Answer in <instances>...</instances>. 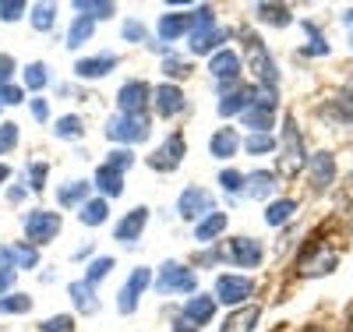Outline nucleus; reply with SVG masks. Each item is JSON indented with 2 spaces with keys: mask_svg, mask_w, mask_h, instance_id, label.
<instances>
[{
  "mask_svg": "<svg viewBox=\"0 0 353 332\" xmlns=\"http://www.w3.org/2000/svg\"><path fill=\"white\" fill-rule=\"evenodd\" d=\"M181 159H184V135H170V138L156 148V156L149 159V166L159 170V173H170V170L181 166Z\"/></svg>",
  "mask_w": 353,
  "mask_h": 332,
  "instance_id": "9",
  "label": "nucleus"
},
{
  "mask_svg": "<svg viewBox=\"0 0 353 332\" xmlns=\"http://www.w3.org/2000/svg\"><path fill=\"white\" fill-rule=\"evenodd\" d=\"M173 332H201V329H194L191 322H184V318H181V322H176V325H173Z\"/></svg>",
  "mask_w": 353,
  "mask_h": 332,
  "instance_id": "54",
  "label": "nucleus"
},
{
  "mask_svg": "<svg viewBox=\"0 0 353 332\" xmlns=\"http://www.w3.org/2000/svg\"><path fill=\"white\" fill-rule=\"evenodd\" d=\"M85 195H88V184H85V180H71V184H64L61 188V195H57V202H61V205H85Z\"/></svg>",
  "mask_w": 353,
  "mask_h": 332,
  "instance_id": "36",
  "label": "nucleus"
},
{
  "mask_svg": "<svg viewBox=\"0 0 353 332\" xmlns=\"http://www.w3.org/2000/svg\"><path fill=\"white\" fill-rule=\"evenodd\" d=\"M110 268H113V258H96L92 265H88V273H85V283H88V286H96V283L110 273Z\"/></svg>",
  "mask_w": 353,
  "mask_h": 332,
  "instance_id": "40",
  "label": "nucleus"
},
{
  "mask_svg": "<svg viewBox=\"0 0 353 332\" xmlns=\"http://www.w3.org/2000/svg\"><path fill=\"white\" fill-rule=\"evenodd\" d=\"M25 311H32V300H28L25 293L0 297V315H25Z\"/></svg>",
  "mask_w": 353,
  "mask_h": 332,
  "instance_id": "35",
  "label": "nucleus"
},
{
  "mask_svg": "<svg viewBox=\"0 0 353 332\" xmlns=\"http://www.w3.org/2000/svg\"><path fill=\"white\" fill-rule=\"evenodd\" d=\"M194 28V11H170L159 18V39L163 43H176L184 32Z\"/></svg>",
  "mask_w": 353,
  "mask_h": 332,
  "instance_id": "12",
  "label": "nucleus"
},
{
  "mask_svg": "<svg viewBox=\"0 0 353 332\" xmlns=\"http://www.w3.org/2000/svg\"><path fill=\"white\" fill-rule=\"evenodd\" d=\"M113 68H117V57L103 53V57H85V60H78L74 75H78V78H103V75L113 71Z\"/></svg>",
  "mask_w": 353,
  "mask_h": 332,
  "instance_id": "24",
  "label": "nucleus"
},
{
  "mask_svg": "<svg viewBox=\"0 0 353 332\" xmlns=\"http://www.w3.org/2000/svg\"><path fill=\"white\" fill-rule=\"evenodd\" d=\"M11 75H14V57L11 53H0V88L11 85Z\"/></svg>",
  "mask_w": 353,
  "mask_h": 332,
  "instance_id": "48",
  "label": "nucleus"
},
{
  "mask_svg": "<svg viewBox=\"0 0 353 332\" xmlns=\"http://www.w3.org/2000/svg\"><path fill=\"white\" fill-rule=\"evenodd\" d=\"M0 106H4V103H0Z\"/></svg>",
  "mask_w": 353,
  "mask_h": 332,
  "instance_id": "58",
  "label": "nucleus"
},
{
  "mask_svg": "<svg viewBox=\"0 0 353 332\" xmlns=\"http://www.w3.org/2000/svg\"><path fill=\"white\" fill-rule=\"evenodd\" d=\"M226 43V32L216 25V11L201 4L194 11V28H191V53H216V46Z\"/></svg>",
  "mask_w": 353,
  "mask_h": 332,
  "instance_id": "2",
  "label": "nucleus"
},
{
  "mask_svg": "<svg viewBox=\"0 0 353 332\" xmlns=\"http://www.w3.org/2000/svg\"><path fill=\"white\" fill-rule=\"evenodd\" d=\"M74 11L78 18H88V21H99V18H113L117 8L110 0H74Z\"/></svg>",
  "mask_w": 353,
  "mask_h": 332,
  "instance_id": "28",
  "label": "nucleus"
},
{
  "mask_svg": "<svg viewBox=\"0 0 353 332\" xmlns=\"http://www.w3.org/2000/svg\"><path fill=\"white\" fill-rule=\"evenodd\" d=\"M272 120H276V110H269V106H258V103H251V106L244 110V124L251 128V135H254V131H265V135H269Z\"/></svg>",
  "mask_w": 353,
  "mask_h": 332,
  "instance_id": "29",
  "label": "nucleus"
},
{
  "mask_svg": "<svg viewBox=\"0 0 353 332\" xmlns=\"http://www.w3.org/2000/svg\"><path fill=\"white\" fill-rule=\"evenodd\" d=\"M226 258L233 265H241V268H254L261 262V244L251 240V237H233L230 248H226Z\"/></svg>",
  "mask_w": 353,
  "mask_h": 332,
  "instance_id": "13",
  "label": "nucleus"
},
{
  "mask_svg": "<svg viewBox=\"0 0 353 332\" xmlns=\"http://www.w3.org/2000/svg\"><path fill=\"white\" fill-rule=\"evenodd\" d=\"M0 262L11 265V268H36L39 251L28 248V244H8V248H0Z\"/></svg>",
  "mask_w": 353,
  "mask_h": 332,
  "instance_id": "19",
  "label": "nucleus"
},
{
  "mask_svg": "<svg viewBox=\"0 0 353 332\" xmlns=\"http://www.w3.org/2000/svg\"><path fill=\"white\" fill-rule=\"evenodd\" d=\"M32 117H36V120H46V117H50V106H46V99H32Z\"/></svg>",
  "mask_w": 353,
  "mask_h": 332,
  "instance_id": "53",
  "label": "nucleus"
},
{
  "mask_svg": "<svg viewBox=\"0 0 353 332\" xmlns=\"http://www.w3.org/2000/svg\"><path fill=\"white\" fill-rule=\"evenodd\" d=\"M258 318H261V308H258V304H248V308H241V311H233V315L223 322L219 332H251V329L258 325Z\"/></svg>",
  "mask_w": 353,
  "mask_h": 332,
  "instance_id": "25",
  "label": "nucleus"
},
{
  "mask_svg": "<svg viewBox=\"0 0 353 332\" xmlns=\"http://www.w3.org/2000/svg\"><path fill=\"white\" fill-rule=\"evenodd\" d=\"M248 57H251L254 75L261 78V88H276V64H272L269 50H265V43H261L258 36H251V39H248Z\"/></svg>",
  "mask_w": 353,
  "mask_h": 332,
  "instance_id": "8",
  "label": "nucleus"
},
{
  "mask_svg": "<svg viewBox=\"0 0 353 332\" xmlns=\"http://www.w3.org/2000/svg\"><path fill=\"white\" fill-rule=\"evenodd\" d=\"M346 25H350V36H353V11H346Z\"/></svg>",
  "mask_w": 353,
  "mask_h": 332,
  "instance_id": "56",
  "label": "nucleus"
},
{
  "mask_svg": "<svg viewBox=\"0 0 353 332\" xmlns=\"http://www.w3.org/2000/svg\"><path fill=\"white\" fill-rule=\"evenodd\" d=\"M68 293H71L74 308H78L81 315H96V311H99V297H96V286H88L85 280L71 283V286H68Z\"/></svg>",
  "mask_w": 353,
  "mask_h": 332,
  "instance_id": "23",
  "label": "nucleus"
},
{
  "mask_svg": "<svg viewBox=\"0 0 353 332\" xmlns=\"http://www.w3.org/2000/svg\"><path fill=\"white\" fill-rule=\"evenodd\" d=\"M92 32H96V21H88V18H74V21H71V28H68V46H71V50L85 46L88 39H92Z\"/></svg>",
  "mask_w": 353,
  "mask_h": 332,
  "instance_id": "31",
  "label": "nucleus"
},
{
  "mask_svg": "<svg viewBox=\"0 0 353 332\" xmlns=\"http://www.w3.org/2000/svg\"><path fill=\"white\" fill-rule=\"evenodd\" d=\"M293 213H297V202H293V198H279V202L269 205V213H265V223H269V226H283Z\"/></svg>",
  "mask_w": 353,
  "mask_h": 332,
  "instance_id": "33",
  "label": "nucleus"
},
{
  "mask_svg": "<svg viewBox=\"0 0 353 332\" xmlns=\"http://www.w3.org/2000/svg\"><path fill=\"white\" fill-rule=\"evenodd\" d=\"M25 14V0H0V18L4 21H18Z\"/></svg>",
  "mask_w": 353,
  "mask_h": 332,
  "instance_id": "44",
  "label": "nucleus"
},
{
  "mask_svg": "<svg viewBox=\"0 0 353 332\" xmlns=\"http://www.w3.org/2000/svg\"><path fill=\"white\" fill-rule=\"evenodd\" d=\"M92 184L103 191V198H121L124 195V173L113 170V166H99L96 177H92Z\"/></svg>",
  "mask_w": 353,
  "mask_h": 332,
  "instance_id": "21",
  "label": "nucleus"
},
{
  "mask_svg": "<svg viewBox=\"0 0 353 332\" xmlns=\"http://www.w3.org/2000/svg\"><path fill=\"white\" fill-rule=\"evenodd\" d=\"M152 99V88L145 81H128L121 85V92H117V103H121V113H145Z\"/></svg>",
  "mask_w": 353,
  "mask_h": 332,
  "instance_id": "11",
  "label": "nucleus"
},
{
  "mask_svg": "<svg viewBox=\"0 0 353 332\" xmlns=\"http://www.w3.org/2000/svg\"><path fill=\"white\" fill-rule=\"evenodd\" d=\"M11 286H14V268L11 265H0V297H8Z\"/></svg>",
  "mask_w": 353,
  "mask_h": 332,
  "instance_id": "52",
  "label": "nucleus"
},
{
  "mask_svg": "<svg viewBox=\"0 0 353 332\" xmlns=\"http://www.w3.org/2000/svg\"><path fill=\"white\" fill-rule=\"evenodd\" d=\"M14 145H18V124H11V120H8V124H0V156L11 153Z\"/></svg>",
  "mask_w": 353,
  "mask_h": 332,
  "instance_id": "43",
  "label": "nucleus"
},
{
  "mask_svg": "<svg viewBox=\"0 0 353 332\" xmlns=\"http://www.w3.org/2000/svg\"><path fill=\"white\" fill-rule=\"evenodd\" d=\"M350 332H353V322H350Z\"/></svg>",
  "mask_w": 353,
  "mask_h": 332,
  "instance_id": "57",
  "label": "nucleus"
},
{
  "mask_svg": "<svg viewBox=\"0 0 353 332\" xmlns=\"http://www.w3.org/2000/svg\"><path fill=\"white\" fill-rule=\"evenodd\" d=\"M254 14L261 18V21H269V25H290L293 21V14H290V8H283V4H254Z\"/></svg>",
  "mask_w": 353,
  "mask_h": 332,
  "instance_id": "32",
  "label": "nucleus"
},
{
  "mask_svg": "<svg viewBox=\"0 0 353 332\" xmlns=\"http://www.w3.org/2000/svg\"><path fill=\"white\" fill-rule=\"evenodd\" d=\"M254 103V88H230L219 99V117H237Z\"/></svg>",
  "mask_w": 353,
  "mask_h": 332,
  "instance_id": "20",
  "label": "nucleus"
},
{
  "mask_svg": "<svg viewBox=\"0 0 353 332\" xmlns=\"http://www.w3.org/2000/svg\"><path fill=\"white\" fill-rule=\"evenodd\" d=\"M212 315H216V297H209V293H198V297H191L184 304V322H191L194 329L209 325Z\"/></svg>",
  "mask_w": 353,
  "mask_h": 332,
  "instance_id": "15",
  "label": "nucleus"
},
{
  "mask_svg": "<svg viewBox=\"0 0 353 332\" xmlns=\"http://www.w3.org/2000/svg\"><path fill=\"white\" fill-rule=\"evenodd\" d=\"M254 293V283L248 276H219L216 280V300H223V304H244V300Z\"/></svg>",
  "mask_w": 353,
  "mask_h": 332,
  "instance_id": "7",
  "label": "nucleus"
},
{
  "mask_svg": "<svg viewBox=\"0 0 353 332\" xmlns=\"http://www.w3.org/2000/svg\"><path fill=\"white\" fill-rule=\"evenodd\" d=\"M223 230H226V213H209L194 226V240L198 244H209V240H216Z\"/></svg>",
  "mask_w": 353,
  "mask_h": 332,
  "instance_id": "27",
  "label": "nucleus"
},
{
  "mask_svg": "<svg viewBox=\"0 0 353 332\" xmlns=\"http://www.w3.org/2000/svg\"><path fill=\"white\" fill-rule=\"evenodd\" d=\"M131 163H134V156L128 153V148H117V153L110 156V163H106V166H113V170H121V173H124Z\"/></svg>",
  "mask_w": 353,
  "mask_h": 332,
  "instance_id": "47",
  "label": "nucleus"
},
{
  "mask_svg": "<svg viewBox=\"0 0 353 332\" xmlns=\"http://www.w3.org/2000/svg\"><path fill=\"white\" fill-rule=\"evenodd\" d=\"M149 113H121L106 124V138L110 141H121V145H134L149 138Z\"/></svg>",
  "mask_w": 353,
  "mask_h": 332,
  "instance_id": "3",
  "label": "nucleus"
},
{
  "mask_svg": "<svg viewBox=\"0 0 353 332\" xmlns=\"http://www.w3.org/2000/svg\"><path fill=\"white\" fill-rule=\"evenodd\" d=\"M57 21V8L53 4H32V25L39 28V32H50Z\"/></svg>",
  "mask_w": 353,
  "mask_h": 332,
  "instance_id": "37",
  "label": "nucleus"
},
{
  "mask_svg": "<svg viewBox=\"0 0 353 332\" xmlns=\"http://www.w3.org/2000/svg\"><path fill=\"white\" fill-rule=\"evenodd\" d=\"M219 184H223V191L237 195V191L244 188V177H241L237 170H223V173H219Z\"/></svg>",
  "mask_w": 353,
  "mask_h": 332,
  "instance_id": "45",
  "label": "nucleus"
},
{
  "mask_svg": "<svg viewBox=\"0 0 353 332\" xmlns=\"http://www.w3.org/2000/svg\"><path fill=\"white\" fill-rule=\"evenodd\" d=\"M124 39L128 43H145V25L141 21H124Z\"/></svg>",
  "mask_w": 353,
  "mask_h": 332,
  "instance_id": "49",
  "label": "nucleus"
},
{
  "mask_svg": "<svg viewBox=\"0 0 353 332\" xmlns=\"http://www.w3.org/2000/svg\"><path fill=\"white\" fill-rule=\"evenodd\" d=\"M237 148H241V138H237V131H233V128L216 131L212 141H209V153H212L216 159H230L233 153H237Z\"/></svg>",
  "mask_w": 353,
  "mask_h": 332,
  "instance_id": "26",
  "label": "nucleus"
},
{
  "mask_svg": "<svg viewBox=\"0 0 353 332\" xmlns=\"http://www.w3.org/2000/svg\"><path fill=\"white\" fill-rule=\"evenodd\" d=\"M39 329H43V332H74V318H71V315H53V318H46Z\"/></svg>",
  "mask_w": 353,
  "mask_h": 332,
  "instance_id": "42",
  "label": "nucleus"
},
{
  "mask_svg": "<svg viewBox=\"0 0 353 332\" xmlns=\"http://www.w3.org/2000/svg\"><path fill=\"white\" fill-rule=\"evenodd\" d=\"M209 71H212V78H219V81H237V75H241V57L233 53V50H216L212 60H209Z\"/></svg>",
  "mask_w": 353,
  "mask_h": 332,
  "instance_id": "16",
  "label": "nucleus"
},
{
  "mask_svg": "<svg viewBox=\"0 0 353 332\" xmlns=\"http://www.w3.org/2000/svg\"><path fill=\"white\" fill-rule=\"evenodd\" d=\"M8 177H11V170H8L4 163H0V188H4V184H8Z\"/></svg>",
  "mask_w": 353,
  "mask_h": 332,
  "instance_id": "55",
  "label": "nucleus"
},
{
  "mask_svg": "<svg viewBox=\"0 0 353 332\" xmlns=\"http://www.w3.org/2000/svg\"><path fill=\"white\" fill-rule=\"evenodd\" d=\"M304 166H307V148L301 141L297 120L286 117L283 120V141H279V170H283V177H297Z\"/></svg>",
  "mask_w": 353,
  "mask_h": 332,
  "instance_id": "1",
  "label": "nucleus"
},
{
  "mask_svg": "<svg viewBox=\"0 0 353 332\" xmlns=\"http://www.w3.org/2000/svg\"><path fill=\"white\" fill-rule=\"evenodd\" d=\"M336 265H339V255L332 248H318L314 255L301 258V273L304 276H325V273H332Z\"/></svg>",
  "mask_w": 353,
  "mask_h": 332,
  "instance_id": "18",
  "label": "nucleus"
},
{
  "mask_svg": "<svg viewBox=\"0 0 353 332\" xmlns=\"http://www.w3.org/2000/svg\"><path fill=\"white\" fill-rule=\"evenodd\" d=\"M25 96H21V88H14V85H4V88H0V103H4V106H18Z\"/></svg>",
  "mask_w": 353,
  "mask_h": 332,
  "instance_id": "51",
  "label": "nucleus"
},
{
  "mask_svg": "<svg viewBox=\"0 0 353 332\" xmlns=\"http://www.w3.org/2000/svg\"><path fill=\"white\" fill-rule=\"evenodd\" d=\"M46 81H50V75H46V64H43V60H36V64H28V68H25V88L39 92Z\"/></svg>",
  "mask_w": 353,
  "mask_h": 332,
  "instance_id": "38",
  "label": "nucleus"
},
{
  "mask_svg": "<svg viewBox=\"0 0 353 332\" xmlns=\"http://www.w3.org/2000/svg\"><path fill=\"white\" fill-rule=\"evenodd\" d=\"M163 71H166L170 78H184V75H188V64H184V60H176V57H166Z\"/></svg>",
  "mask_w": 353,
  "mask_h": 332,
  "instance_id": "50",
  "label": "nucleus"
},
{
  "mask_svg": "<svg viewBox=\"0 0 353 332\" xmlns=\"http://www.w3.org/2000/svg\"><path fill=\"white\" fill-rule=\"evenodd\" d=\"M106 216H110L106 198H92V202H85V205H81V213H78V219H81L85 226H99V223H106Z\"/></svg>",
  "mask_w": 353,
  "mask_h": 332,
  "instance_id": "30",
  "label": "nucleus"
},
{
  "mask_svg": "<svg viewBox=\"0 0 353 332\" xmlns=\"http://www.w3.org/2000/svg\"><path fill=\"white\" fill-rule=\"evenodd\" d=\"M272 148H276V138L265 135V131H254V135L248 138V153H251V156H265V153H272Z\"/></svg>",
  "mask_w": 353,
  "mask_h": 332,
  "instance_id": "39",
  "label": "nucleus"
},
{
  "mask_svg": "<svg viewBox=\"0 0 353 332\" xmlns=\"http://www.w3.org/2000/svg\"><path fill=\"white\" fill-rule=\"evenodd\" d=\"M307 166H311L314 188H329V184H332V177H336V159H332L329 153H314V156H307Z\"/></svg>",
  "mask_w": 353,
  "mask_h": 332,
  "instance_id": "22",
  "label": "nucleus"
},
{
  "mask_svg": "<svg viewBox=\"0 0 353 332\" xmlns=\"http://www.w3.org/2000/svg\"><path fill=\"white\" fill-rule=\"evenodd\" d=\"M156 290L159 293H194L198 290V280L188 265L181 262H166L163 265V273L156 276Z\"/></svg>",
  "mask_w": 353,
  "mask_h": 332,
  "instance_id": "4",
  "label": "nucleus"
},
{
  "mask_svg": "<svg viewBox=\"0 0 353 332\" xmlns=\"http://www.w3.org/2000/svg\"><path fill=\"white\" fill-rule=\"evenodd\" d=\"M152 103H156V110L163 113V117H176L184 110V92L176 85H159V88H152Z\"/></svg>",
  "mask_w": 353,
  "mask_h": 332,
  "instance_id": "17",
  "label": "nucleus"
},
{
  "mask_svg": "<svg viewBox=\"0 0 353 332\" xmlns=\"http://www.w3.org/2000/svg\"><path fill=\"white\" fill-rule=\"evenodd\" d=\"M145 223H149V208H131V213L113 226V237L117 240H124V244H134V240L141 237V230H145Z\"/></svg>",
  "mask_w": 353,
  "mask_h": 332,
  "instance_id": "14",
  "label": "nucleus"
},
{
  "mask_svg": "<svg viewBox=\"0 0 353 332\" xmlns=\"http://www.w3.org/2000/svg\"><path fill=\"white\" fill-rule=\"evenodd\" d=\"M149 283H152V273H149V268H134L131 280L121 286V293H117V297H121V300H117V308H121L124 315H131V311L138 308V297L145 293V286H149Z\"/></svg>",
  "mask_w": 353,
  "mask_h": 332,
  "instance_id": "10",
  "label": "nucleus"
},
{
  "mask_svg": "<svg viewBox=\"0 0 353 332\" xmlns=\"http://www.w3.org/2000/svg\"><path fill=\"white\" fill-rule=\"evenodd\" d=\"M28 188H32V191L46 188V163H36L32 170H28Z\"/></svg>",
  "mask_w": 353,
  "mask_h": 332,
  "instance_id": "46",
  "label": "nucleus"
},
{
  "mask_svg": "<svg viewBox=\"0 0 353 332\" xmlns=\"http://www.w3.org/2000/svg\"><path fill=\"white\" fill-rule=\"evenodd\" d=\"M53 131H57V138H78L81 135V120L78 117H61Z\"/></svg>",
  "mask_w": 353,
  "mask_h": 332,
  "instance_id": "41",
  "label": "nucleus"
},
{
  "mask_svg": "<svg viewBox=\"0 0 353 332\" xmlns=\"http://www.w3.org/2000/svg\"><path fill=\"white\" fill-rule=\"evenodd\" d=\"M272 180H276L272 173L258 170V173H251V177H248V191H251L254 198H269V195H272V188H276Z\"/></svg>",
  "mask_w": 353,
  "mask_h": 332,
  "instance_id": "34",
  "label": "nucleus"
},
{
  "mask_svg": "<svg viewBox=\"0 0 353 332\" xmlns=\"http://www.w3.org/2000/svg\"><path fill=\"white\" fill-rule=\"evenodd\" d=\"M176 213H181L184 219L201 223L205 216L212 213V195L205 191V188H188V191L181 195V202H176Z\"/></svg>",
  "mask_w": 353,
  "mask_h": 332,
  "instance_id": "6",
  "label": "nucleus"
},
{
  "mask_svg": "<svg viewBox=\"0 0 353 332\" xmlns=\"http://www.w3.org/2000/svg\"><path fill=\"white\" fill-rule=\"evenodd\" d=\"M61 233V213H50V208H32V213L25 216V237L32 240V244H46Z\"/></svg>",
  "mask_w": 353,
  "mask_h": 332,
  "instance_id": "5",
  "label": "nucleus"
}]
</instances>
